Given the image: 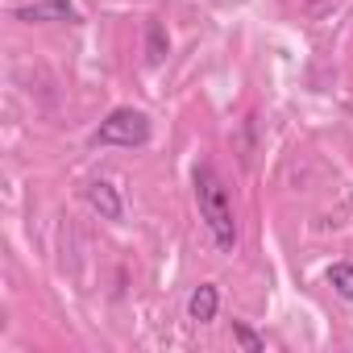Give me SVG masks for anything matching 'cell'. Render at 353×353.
<instances>
[{"mask_svg":"<svg viewBox=\"0 0 353 353\" xmlns=\"http://www.w3.org/2000/svg\"><path fill=\"white\" fill-rule=\"evenodd\" d=\"M233 336H237L250 353H262V349H266V345H262V336H258V332H250V328H245V324H237V320H233Z\"/></svg>","mask_w":353,"mask_h":353,"instance_id":"8","label":"cell"},{"mask_svg":"<svg viewBox=\"0 0 353 353\" xmlns=\"http://www.w3.org/2000/svg\"><path fill=\"white\" fill-rule=\"evenodd\" d=\"M13 17L26 21V26H46V21H67L71 26V21H79L71 0H38V5H21V9H13Z\"/></svg>","mask_w":353,"mask_h":353,"instance_id":"3","label":"cell"},{"mask_svg":"<svg viewBox=\"0 0 353 353\" xmlns=\"http://www.w3.org/2000/svg\"><path fill=\"white\" fill-rule=\"evenodd\" d=\"M145 59H150V63H162V59H166V34H162L158 21H154L150 34H145Z\"/></svg>","mask_w":353,"mask_h":353,"instance_id":"7","label":"cell"},{"mask_svg":"<svg viewBox=\"0 0 353 353\" xmlns=\"http://www.w3.org/2000/svg\"><path fill=\"white\" fill-rule=\"evenodd\" d=\"M216 312H221V291H216V283H200V287L192 291V299H188V316H192L196 324H212Z\"/></svg>","mask_w":353,"mask_h":353,"instance_id":"5","label":"cell"},{"mask_svg":"<svg viewBox=\"0 0 353 353\" xmlns=\"http://www.w3.org/2000/svg\"><path fill=\"white\" fill-rule=\"evenodd\" d=\"M92 141H96V145H125V150H137V145L150 141V117L137 112V108H112V112L100 121V129L92 133Z\"/></svg>","mask_w":353,"mask_h":353,"instance_id":"2","label":"cell"},{"mask_svg":"<svg viewBox=\"0 0 353 353\" xmlns=\"http://www.w3.org/2000/svg\"><path fill=\"white\" fill-rule=\"evenodd\" d=\"M328 287L341 295V299H353V262H336L328 270Z\"/></svg>","mask_w":353,"mask_h":353,"instance_id":"6","label":"cell"},{"mask_svg":"<svg viewBox=\"0 0 353 353\" xmlns=\"http://www.w3.org/2000/svg\"><path fill=\"white\" fill-rule=\"evenodd\" d=\"M196 204H200V221L208 225L212 241L221 254H233L237 250V221H233V204H229V192L221 183V174L204 162L196 166Z\"/></svg>","mask_w":353,"mask_h":353,"instance_id":"1","label":"cell"},{"mask_svg":"<svg viewBox=\"0 0 353 353\" xmlns=\"http://www.w3.org/2000/svg\"><path fill=\"white\" fill-rule=\"evenodd\" d=\"M83 200H88V208H92L100 221H121V216H125L121 192H117L108 179H96V183H88V188H83Z\"/></svg>","mask_w":353,"mask_h":353,"instance_id":"4","label":"cell"}]
</instances>
